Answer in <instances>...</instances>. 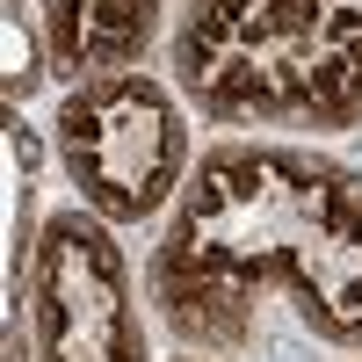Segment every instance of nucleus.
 I'll list each match as a JSON object with an SVG mask.
<instances>
[{"mask_svg": "<svg viewBox=\"0 0 362 362\" xmlns=\"http://www.w3.org/2000/svg\"><path fill=\"white\" fill-rule=\"evenodd\" d=\"M362 355V174L283 138L203 145L145 261V305L181 355H239L261 305Z\"/></svg>", "mask_w": 362, "mask_h": 362, "instance_id": "1", "label": "nucleus"}, {"mask_svg": "<svg viewBox=\"0 0 362 362\" xmlns=\"http://www.w3.org/2000/svg\"><path fill=\"white\" fill-rule=\"evenodd\" d=\"M174 87L203 124L312 131L362 124V0H181Z\"/></svg>", "mask_w": 362, "mask_h": 362, "instance_id": "2", "label": "nucleus"}, {"mask_svg": "<svg viewBox=\"0 0 362 362\" xmlns=\"http://www.w3.org/2000/svg\"><path fill=\"white\" fill-rule=\"evenodd\" d=\"M51 160L73 181V203H87L109 225H145L174 210L181 181L196 167L189 102L174 80L145 66L87 73L66 87L51 116Z\"/></svg>", "mask_w": 362, "mask_h": 362, "instance_id": "3", "label": "nucleus"}, {"mask_svg": "<svg viewBox=\"0 0 362 362\" xmlns=\"http://www.w3.org/2000/svg\"><path fill=\"white\" fill-rule=\"evenodd\" d=\"M22 312H29V362H153L124 239L87 203L51 210L37 225L15 319Z\"/></svg>", "mask_w": 362, "mask_h": 362, "instance_id": "4", "label": "nucleus"}, {"mask_svg": "<svg viewBox=\"0 0 362 362\" xmlns=\"http://www.w3.org/2000/svg\"><path fill=\"white\" fill-rule=\"evenodd\" d=\"M44 29V51L58 73H116V66H145L160 22L174 0H29Z\"/></svg>", "mask_w": 362, "mask_h": 362, "instance_id": "5", "label": "nucleus"}, {"mask_svg": "<svg viewBox=\"0 0 362 362\" xmlns=\"http://www.w3.org/2000/svg\"><path fill=\"white\" fill-rule=\"evenodd\" d=\"M51 66V51L29 44V29H22V0H8V109L22 116V102L37 95V80Z\"/></svg>", "mask_w": 362, "mask_h": 362, "instance_id": "6", "label": "nucleus"}]
</instances>
